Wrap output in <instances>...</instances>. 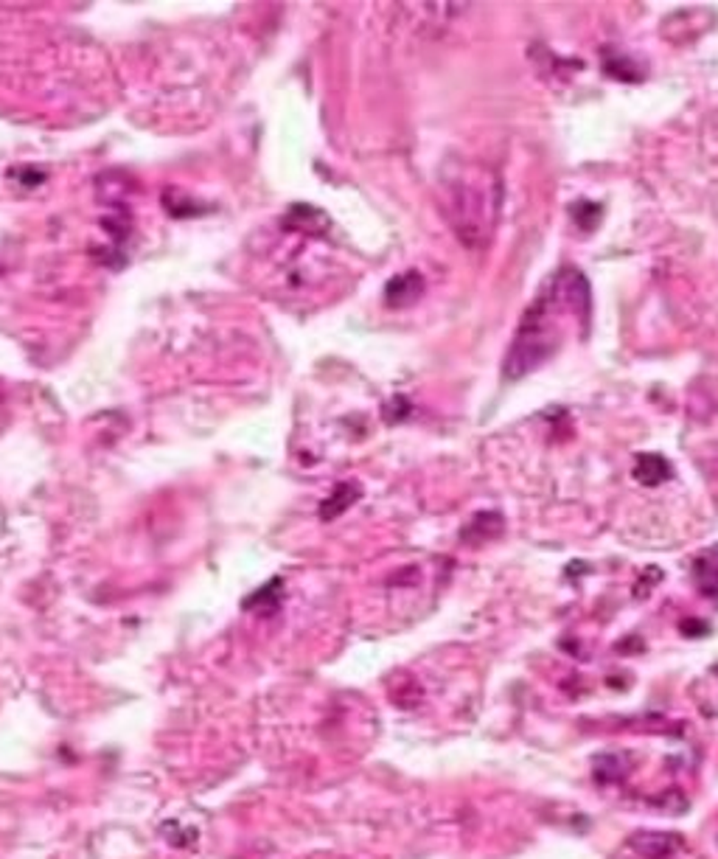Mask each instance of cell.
<instances>
[{"label": "cell", "instance_id": "cell-1", "mask_svg": "<svg viewBox=\"0 0 718 859\" xmlns=\"http://www.w3.org/2000/svg\"><path fill=\"white\" fill-rule=\"evenodd\" d=\"M589 312H592V292L584 273L572 267L555 273L545 295L536 298V304L525 312L519 323V332L505 360V377L519 380L527 371L539 368L547 357L555 354V348L564 340V323L559 320L572 318L587 329Z\"/></svg>", "mask_w": 718, "mask_h": 859}, {"label": "cell", "instance_id": "cell-2", "mask_svg": "<svg viewBox=\"0 0 718 859\" xmlns=\"http://www.w3.org/2000/svg\"><path fill=\"white\" fill-rule=\"evenodd\" d=\"M497 208H500V185L497 180L485 183V172L483 177L460 174V180L452 185L449 217L457 237L466 245H480L492 234Z\"/></svg>", "mask_w": 718, "mask_h": 859}, {"label": "cell", "instance_id": "cell-3", "mask_svg": "<svg viewBox=\"0 0 718 859\" xmlns=\"http://www.w3.org/2000/svg\"><path fill=\"white\" fill-rule=\"evenodd\" d=\"M629 843L645 859H670L679 851L682 837L674 831H637L632 834Z\"/></svg>", "mask_w": 718, "mask_h": 859}, {"label": "cell", "instance_id": "cell-4", "mask_svg": "<svg viewBox=\"0 0 718 859\" xmlns=\"http://www.w3.org/2000/svg\"><path fill=\"white\" fill-rule=\"evenodd\" d=\"M362 497V486L359 483H354V480H345V483H337L334 486V492H332V497H326L323 500V506H320V520H337L342 512H349V508L357 503Z\"/></svg>", "mask_w": 718, "mask_h": 859}, {"label": "cell", "instance_id": "cell-5", "mask_svg": "<svg viewBox=\"0 0 718 859\" xmlns=\"http://www.w3.org/2000/svg\"><path fill=\"white\" fill-rule=\"evenodd\" d=\"M424 295V282L419 273H404L396 275L393 282L385 287V298L390 307H407L412 300H419Z\"/></svg>", "mask_w": 718, "mask_h": 859}, {"label": "cell", "instance_id": "cell-6", "mask_svg": "<svg viewBox=\"0 0 718 859\" xmlns=\"http://www.w3.org/2000/svg\"><path fill=\"white\" fill-rule=\"evenodd\" d=\"M629 767H632L629 756H623V753H604V756L595 758V781H598V783L623 781V778H626V773H629Z\"/></svg>", "mask_w": 718, "mask_h": 859}, {"label": "cell", "instance_id": "cell-7", "mask_svg": "<svg viewBox=\"0 0 718 859\" xmlns=\"http://www.w3.org/2000/svg\"><path fill=\"white\" fill-rule=\"evenodd\" d=\"M281 590H284L281 578H272V582H267L261 590H256L250 598H244L242 607L253 610V613H261V615H270V613L278 610V604H281Z\"/></svg>", "mask_w": 718, "mask_h": 859}, {"label": "cell", "instance_id": "cell-8", "mask_svg": "<svg viewBox=\"0 0 718 859\" xmlns=\"http://www.w3.org/2000/svg\"><path fill=\"white\" fill-rule=\"evenodd\" d=\"M670 475H674V470H670V463L662 455H640L634 463V478L645 486H657Z\"/></svg>", "mask_w": 718, "mask_h": 859}, {"label": "cell", "instance_id": "cell-9", "mask_svg": "<svg viewBox=\"0 0 718 859\" xmlns=\"http://www.w3.org/2000/svg\"><path fill=\"white\" fill-rule=\"evenodd\" d=\"M615 57H617V65H615V67H604V71H607L612 79H626V82H637V79H643L640 67H637V65H632L626 54H615Z\"/></svg>", "mask_w": 718, "mask_h": 859}]
</instances>
